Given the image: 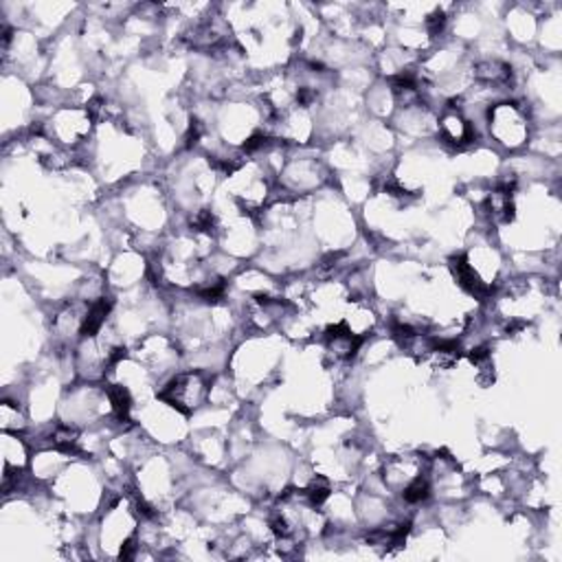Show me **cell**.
<instances>
[{
  "mask_svg": "<svg viewBox=\"0 0 562 562\" xmlns=\"http://www.w3.org/2000/svg\"><path fill=\"white\" fill-rule=\"evenodd\" d=\"M477 137L479 133L469 122L464 112L453 101H448L441 108V115L437 117V139L446 146L464 150L471 148L477 141Z\"/></svg>",
  "mask_w": 562,
  "mask_h": 562,
  "instance_id": "cell-3",
  "label": "cell"
},
{
  "mask_svg": "<svg viewBox=\"0 0 562 562\" xmlns=\"http://www.w3.org/2000/svg\"><path fill=\"white\" fill-rule=\"evenodd\" d=\"M490 137L508 150H519L529 139V110L519 101H497L486 115Z\"/></svg>",
  "mask_w": 562,
  "mask_h": 562,
  "instance_id": "cell-1",
  "label": "cell"
},
{
  "mask_svg": "<svg viewBox=\"0 0 562 562\" xmlns=\"http://www.w3.org/2000/svg\"><path fill=\"white\" fill-rule=\"evenodd\" d=\"M211 378L202 370L180 372L172 376L161 389V400L178 413L198 411L209 400Z\"/></svg>",
  "mask_w": 562,
  "mask_h": 562,
  "instance_id": "cell-2",
  "label": "cell"
},
{
  "mask_svg": "<svg viewBox=\"0 0 562 562\" xmlns=\"http://www.w3.org/2000/svg\"><path fill=\"white\" fill-rule=\"evenodd\" d=\"M0 420H3L5 433H23L27 428V415L21 402L8 396L3 398V404H0Z\"/></svg>",
  "mask_w": 562,
  "mask_h": 562,
  "instance_id": "cell-4",
  "label": "cell"
}]
</instances>
